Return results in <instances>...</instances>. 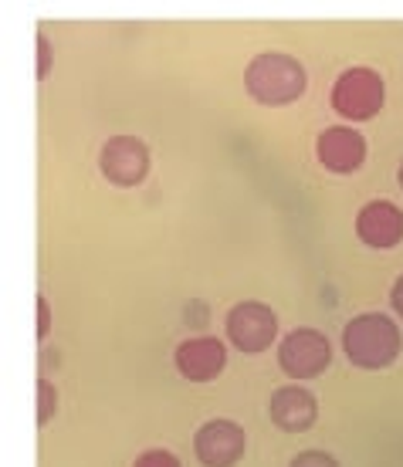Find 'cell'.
I'll return each instance as SVG.
<instances>
[{
	"label": "cell",
	"mask_w": 403,
	"mask_h": 467,
	"mask_svg": "<svg viewBox=\"0 0 403 467\" xmlns=\"http://www.w3.org/2000/svg\"><path fill=\"white\" fill-rule=\"evenodd\" d=\"M393 308H397V316L403 318V275L397 278V285H393Z\"/></svg>",
	"instance_id": "17"
},
{
	"label": "cell",
	"mask_w": 403,
	"mask_h": 467,
	"mask_svg": "<svg viewBox=\"0 0 403 467\" xmlns=\"http://www.w3.org/2000/svg\"><path fill=\"white\" fill-rule=\"evenodd\" d=\"M98 166H102L108 183H116V187H136L150 173V150L136 136H112L102 146Z\"/></svg>",
	"instance_id": "6"
},
{
	"label": "cell",
	"mask_w": 403,
	"mask_h": 467,
	"mask_svg": "<svg viewBox=\"0 0 403 467\" xmlns=\"http://www.w3.org/2000/svg\"><path fill=\"white\" fill-rule=\"evenodd\" d=\"M288 467H339V461L332 454H326V451H305V454H298Z\"/></svg>",
	"instance_id": "13"
},
{
	"label": "cell",
	"mask_w": 403,
	"mask_h": 467,
	"mask_svg": "<svg viewBox=\"0 0 403 467\" xmlns=\"http://www.w3.org/2000/svg\"><path fill=\"white\" fill-rule=\"evenodd\" d=\"M332 359L329 339L322 336L319 328H292L282 339L278 349V362L292 379H312L319 376Z\"/></svg>",
	"instance_id": "5"
},
{
	"label": "cell",
	"mask_w": 403,
	"mask_h": 467,
	"mask_svg": "<svg viewBox=\"0 0 403 467\" xmlns=\"http://www.w3.org/2000/svg\"><path fill=\"white\" fill-rule=\"evenodd\" d=\"M47 326H51V308H47L45 298H37V339L47 336Z\"/></svg>",
	"instance_id": "16"
},
{
	"label": "cell",
	"mask_w": 403,
	"mask_h": 467,
	"mask_svg": "<svg viewBox=\"0 0 403 467\" xmlns=\"http://www.w3.org/2000/svg\"><path fill=\"white\" fill-rule=\"evenodd\" d=\"M356 234L369 247H397L403 241V211L390 200H373L356 217Z\"/></svg>",
	"instance_id": "10"
},
{
	"label": "cell",
	"mask_w": 403,
	"mask_h": 467,
	"mask_svg": "<svg viewBox=\"0 0 403 467\" xmlns=\"http://www.w3.org/2000/svg\"><path fill=\"white\" fill-rule=\"evenodd\" d=\"M278 336V318L264 302H241L227 312V339L241 352H264Z\"/></svg>",
	"instance_id": "4"
},
{
	"label": "cell",
	"mask_w": 403,
	"mask_h": 467,
	"mask_svg": "<svg viewBox=\"0 0 403 467\" xmlns=\"http://www.w3.org/2000/svg\"><path fill=\"white\" fill-rule=\"evenodd\" d=\"M227 362L224 342L211 339V336H197V339H187L177 346V369L180 376H187L193 383H211L221 376Z\"/></svg>",
	"instance_id": "9"
},
{
	"label": "cell",
	"mask_w": 403,
	"mask_h": 467,
	"mask_svg": "<svg viewBox=\"0 0 403 467\" xmlns=\"http://www.w3.org/2000/svg\"><path fill=\"white\" fill-rule=\"evenodd\" d=\"M315 152L329 173H353L367 160V140L349 126H332L315 140Z\"/></svg>",
	"instance_id": "8"
},
{
	"label": "cell",
	"mask_w": 403,
	"mask_h": 467,
	"mask_svg": "<svg viewBox=\"0 0 403 467\" xmlns=\"http://www.w3.org/2000/svg\"><path fill=\"white\" fill-rule=\"evenodd\" d=\"M400 328L390 316H356L349 326L343 328V352L349 356L353 366L359 369H383L400 356Z\"/></svg>",
	"instance_id": "1"
},
{
	"label": "cell",
	"mask_w": 403,
	"mask_h": 467,
	"mask_svg": "<svg viewBox=\"0 0 403 467\" xmlns=\"http://www.w3.org/2000/svg\"><path fill=\"white\" fill-rule=\"evenodd\" d=\"M397 176H400V190H403V163H400V173H397Z\"/></svg>",
	"instance_id": "18"
},
{
	"label": "cell",
	"mask_w": 403,
	"mask_h": 467,
	"mask_svg": "<svg viewBox=\"0 0 403 467\" xmlns=\"http://www.w3.org/2000/svg\"><path fill=\"white\" fill-rule=\"evenodd\" d=\"M332 109L343 119L367 122L383 109V78L373 68H349L332 85Z\"/></svg>",
	"instance_id": "3"
},
{
	"label": "cell",
	"mask_w": 403,
	"mask_h": 467,
	"mask_svg": "<svg viewBox=\"0 0 403 467\" xmlns=\"http://www.w3.org/2000/svg\"><path fill=\"white\" fill-rule=\"evenodd\" d=\"M319 417V407H315V397L302 389V386H282L274 389L272 397V420L274 427H282L288 433H302L308 431Z\"/></svg>",
	"instance_id": "11"
},
{
	"label": "cell",
	"mask_w": 403,
	"mask_h": 467,
	"mask_svg": "<svg viewBox=\"0 0 403 467\" xmlns=\"http://www.w3.org/2000/svg\"><path fill=\"white\" fill-rule=\"evenodd\" d=\"M51 71V45L45 35H37V78H47Z\"/></svg>",
	"instance_id": "15"
},
{
	"label": "cell",
	"mask_w": 403,
	"mask_h": 467,
	"mask_svg": "<svg viewBox=\"0 0 403 467\" xmlns=\"http://www.w3.org/2000/svg\"><path fill=\"white\" fill-rule=\"evenodd\" d=\"M193 451L203 467H234L244 454V431L234 420L203 423L193 437Z\"/></svg>",
	"instance_id": "7"
},
{
	"label": "cell",
	"mask_w": 403,
	"mask_h": 467,
	"mask_svg": "<svg viewBox=\"0 0 403 467\" xmlns=\"http://www.w3.org/2000/svg\"><path fill=\"white\" fill-rule=\"evenodd\" d=\"M55 386L47 379H37V427H45L51 417H55Z\"/></svg>",
	"instance_id": "12"
},
{
	"label": "cell",
	"mask_w": 403,
	"mask_h": 467,
	"mask_svg": "<svg viewBox=\"0 0 403 467\" xmlns=\"http://www.w3.org/2000/svg\"><path fill=\"white\" fill-rule=\"evenodd\" d=\"M132 467H180V461L170 451H146V454L136 457Z\"/></svg>",
	"instance_id": "14"
},
{
	"label": "cell",
	"mask_w": 403,
	"mask_h": 467,
	"mask_svg": "<svg viewBox=\"0 0 403 467\" xmlns=\"http://www.w3.org/2000/svg\"><path fill=\"white\" fill-rule=\"evenodd\" d=\"M244 88L261 106H288L305 92V68L292 55L264 51L244 68Z\"/></svg>",
	"instance_id": "2"
}]
</instances>
